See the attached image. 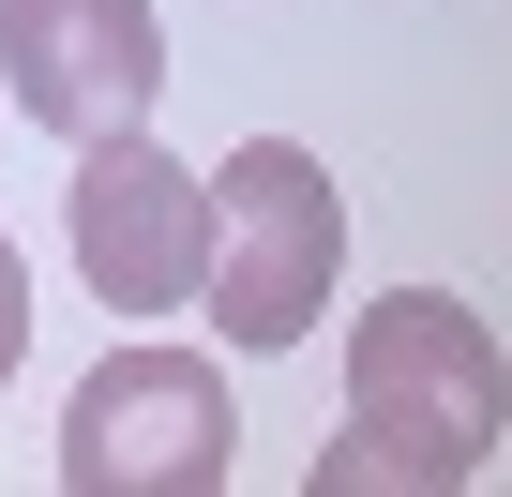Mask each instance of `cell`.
<instances>
[{"instance_id":"obj_1","label":"cell","mask_w":512,"mask_h":497,"mask_svg":"<svg viewBox=\"0 0 512 497\" xmlns=\"http://www.w3.org/2000/svg\"><path fill=\"white\" fill-rule=\"evenodd\" d=\"M512 437V347L452 287H392L347 332V422L317 452V497H452Z\"/></svg>"},{"instance_id":"obj_2","label":"cell","mask_w":512,"mask_h":497,"mask_svg":"<svg viewBox=\"0 0 512 497\" xmlns=\"http://www.w3.org/2000/svg\"><path fill=\"white\" fill-rule=\"evenodd\" d=\"M347 287V196L302 136H241L211 166V272H196V317L241 347V362H272L332 317Z\"/></svg>"},{"instance_id":"obj_3","label":"cell","mask_w":512,"mask_h":497,"mask_svg":"<svg viewBox=\"0 0 512 497\" xmlns=\"http://www.w3.org/2000/svg\"><path fill=\"white\" fill-rule=\"evenodd\" d=\"M226 467H241V407H226V362L196 347H106L61 407L76 497H226Z\"/></svg>"},{"instance_id":"obj_4","label":"cell","mask_w":512,"mask_h":497,"mask_svg":"<svg viewBox=\"0 0 512 497\" xmlns=\"http://www.w3.org/2000/svg\"><path fill=\"white\" fill-rule=\"evenodd\" d=\"M61 241H76V272H91L106 317H196V272H211V166H181L151 121L76 136Z\"/></svg>"},{"instance_id":"obj_5","label":"cell","mask_w":512,"mask_h":497,"mask_svg":"<svg viewBox=\"0 0 512 497\" xmlns=\"http://www.w3.org/2000/svg\"><path fill=\"white\" fill-rule=\"evenodd\" d=\"M151 91H166V16L151 0H0V106L46 121L61 151L151 121Z\"/></svg>"},{"instance_id":"obj_6","label":"cell","mask_w":512,"mask_h":497,"mask_svg":"<svg viewBox=\"0 0 512 497\" xmlns=\"http://www.w3.org/2000/svg\"><path fill=\"white\" fill-rule=\"evenodd\" d=\"M16 362H31V257L0 241V377H16Z\"/></svg>"}]
</instances>
